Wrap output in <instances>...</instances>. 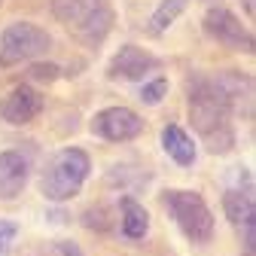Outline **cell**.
I'll use <instances>...</instances> for the list:
<instances>
[{
	"label": "cell",
	"instance_id": "cell-1",
	"mask_svg": "<svg viewBox=\"0 0 256 256\" xmlns=\"http://www.w3.org/2000/svg\"><path fill=\"white\" fill-rule=\"evenodd\" d=\"M189 122L210 152H229L235 146L232 110L214 80H196L189 86Z\"/></svg>",
	"mask_w": 256,
	"mask_h": 256
},
{
	"label": "cell",
	"instance_id": "cell-2",
	"mask_svg": "<svg viewBox=\"0 0 256 256\" xmlns=\"http://www.w3.org/2000/svg\"><path fill=\"white\" fill-rule=\"evenodd\" d=\"M88 171H92V158L86 150L68 146V150L55 152L43 171V180H40L43 198L46 202H70L74 196H80Z\"/></svg>",
	"mask_w": 256,
	"mask_h": 256
},
{
	"label": "cell",
	"instance_id": "cell-3",
	"mask_svg": "<svg viewBox=\"0 0 256 256\" xmlns=\"http://www.w3.org/2000/svg\"><path fill=\"white\" fill-rule=\"evenodd\" d=\"M52 12L86 46H98L113 24V10L107 0H52Z\"/></svg>",
	"mask_w": 256,
	"mask_h": 256
},
{
	"label": "cell",
	"instance_id": "cell-4",
	"mask_svg": "<svg viewBox=\"0 0 256 256\" xmlns=\"http://www.w3.org/2000/svg\"><path fill=\"white\" fill-rule=\"evenodd\" d=\"M162 204L177 222V229L192 244H208L214 238V214L208 202L192 189H168L162 192Z\"/></svg>",
	"mask_w": 256,
	"mask_h": 256
},
{
	"label": "cell",
	"instance_id": "cell-5",
	"mask_svg": "<svg viewBox=\"0 0 256 256\" xmlns=\"http://www.w3.org/2000/svg\"><path fill=\"white\" fill-rule=\"evenodd\" d=\"M52 46V37L43 28L30 24V22H16L4 30L0 37V64H22V61H34L40 55H46Z\"/></svg>",
	"mask_w": 256,
	"mask_h": 256
},
{
	"label": "cell",
	"instance_id": "cell-6",
	"mask_svg": "<svg viewBox=\"0 0 256 256\" xmlns=\"http://www.w3.org/2000/svg\"><path fill=\"white\" fill-rule=\"evenodd\" d=\"M140 132H144V119L128 107H104L92 119V134H98V138H104L110 144L134 140Z\"/></svg>",
	"mask_w": 256,
	"mask_h": 256
},
{
	"label": "cell",
	"instance_id": "cell-7",
	"mask_svg": "<svg viewBox=\"0 0 256 256\" xmlns=\"http://www.w3.org/2000/svg\"><path fill=\"white\" fill-rule=\"evenodd\" d=\"M204 30H208V37H214L216 43L229 46V49L253 52V37H250V30H247V28L241 24V18L232 16L226 6L208 10V16H204Z\"/></svg>",
	"mask_w": 256,
	"mask_h": 256
},
{
	"label": "cell",
	"instance_id": "cell-8",
	"mask_svg": "<svg viewBox=\"0 0 256 256\" xmlns=\"http://www.w3.org/2000/svg\"><path fill=\"white\" fill-rule=\"evenodd\" d=\"M152 70H158V58L138 46H122L107 64L110 80H144Z\"/></svg>",
	"mask_w": 256,
	"mask_h": 256
},
{
	"label": "cell",
	"instance_id": "cell-9",
	"mask_svg": "<svg viewBox=\"0 0 256 256\" xmlns=\"http://www.w3.org/2000/svg\"><path fill=\"white\" fill-rule=\"evenodd\" d=\"M43 113V94L30 86H16L4 101H0V116L10 125H28Z\"/></svg>",
	"mask_w": 256,
	"mask_h": 256
},
{
	"label": "cell",
	"instance_id": "cell-10",
	"mask_svg": "<svg viewBox=\"0 0 256 256\" xmlns=\"http://www.w3.org/2000/svg\"><path fill=\"white\" fill-rule=\"evenodd\" d=\"M214 86L220 88V94L226 98L232 116L241 113L244 107V116H250V107H253V80L247 74H238V70H226V74H216L210 76Z\"/></svg>",
	"mask_w": 256,
	"mask_h": 256
},
{
	"label": "cell",
	"instance_id": "cell-11",
	"mask_svg": "<svg viewBox=\"0 0 256 256\" xmlns=\"http://www.w3.org/2000/svg\"><path fill=\"white\" fill-rule=\"evenodd\" d=\"M28 174H30V165L22 152H16V150L0 152V198L4 202L18 198L22 189L28 186Z\"/></svg>",
	"mask_w": 256,
	"mask_h": 256
},
{
	"label": "cell",
	"instance_id": "cell-12",
	"mask_svg": "<svg viewBox=\"0 0 256 256\" xmlns=\"http://www.w3.org/2000/svg\"><path fill=\"white\" fill-rule=\"evenodd\" d=\"M222 210H226L229 222L235 229H244V226H253L256 222V202H253V186H232L226 189L222 196Z\"/></svg>",
	"mask_w": 256,
	"mask_h": 256
},
{
	"label": "cell",
	"instance_id": "cell-13",
	"mask_svg": "<svg viewBox=\"0 0 256 256\" xmlns=\"http://www.w3.org/2000/svg\"><path fill=\"white\" fill-rule=\"evenodd\" d=\"M162 146L180 168L196 165V144H192V138L183 132L180 125H165L162 128Z\"/></svg>",
	"mask_w": 256,
	"mask_h": 256
},
{
	"label": "cell",
	"instance_id": "cell-14",
	"mask_svg": "<svg viewBox=\"0 0 256 256\" xmlns=\"http://www.w3.org/2000/svg\"><path fill=\"white\" fill-rule=\"evenodd\" d=\"M119 229L128 241H140L150 232V214L140 202L134 198H122V214H119Z\"/></svg>",
	"mask_w": 256,
	"mask_h": 256
},
{
	"label": "cell",
	"instance_id": "cell-15",
	"mask_svg": "<svg viewBox=\"0 0 256 256\" xmlns=\"http://www.w3.org/2000/svg\"><path fill=\"white\" fill-rule=\"evenodd\" d=\"M183 10H186V0H162L158 10L152 12V18H150V34H165Z\"/></svg>",
	"mask_w": 256,
	"mask_h": 256
},
{
	"label": "cell",
	"instance_id": "cell-16",
	"mask_svg": "<svg viewBox=\"0 0 256 256\" xmlns=\"http://www.w3.org/2000/svg\"><path fill=\"white\" fill-rule=\"evenodd\" d=\"M168 94V80H152V82H144V88H140V101L144 104H150V107H156L158 101H162Z\"/></svg>",
	"mask_w": 256,
	"mask_h": 256
},
{
	"label": "cell",
	"instance_id": "cell-17",
	"mask_svg": "<svg viewBox=\"0 0 256 256\" xmlns=\"http://www.w3.org/2000/svg\"><path fill=\"white\" fill-rule=\"evenodd\" d=\"M16 238H18V226L12 220H0V256H10Z\"/></svg>",
	"mask_w": 256,
	"mask_h": 256
},
{
	"label": "cell",
	"instance_id": "cell-18",
	"mask_svg": "<svg viewBox=\"0 0 256 256\" xmlns=\"http://www.w3.org/2000/svg\"><path fill=\"white\" fill-rule=\"evenodd\" d=\"M58 68H55V64H34V68H30L28 70V76L30 80H37V82H52V80H58Z\"/></svg>",
	"mask_w": 256,
	"mask_h": 256
},
{
	"label": "cell",
	"instance_id": "cell-19",
	"mask_svg": "<svg viewBox=\"0 0 256 256\" xmlns=\"http://www.w3.org/2000/svg\"><path fill=\"white\" fill-rule=\"evenodd\" d=\"M55 253H58V256H80V250H76L74 244H68V241H58V244H55Z\"/></svg>",
	"mask_w": 256,
	"mask_h": 256
}]
</instances>
